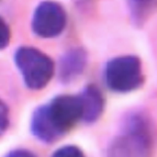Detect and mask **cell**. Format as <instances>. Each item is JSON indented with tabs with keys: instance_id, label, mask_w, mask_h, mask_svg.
Here are the masks:
<instances>
[{
	"instance_id": "3",
	"label": "cell",
	"mask_w": 157,
	"mask_h": 157,
	"mask_svg": "<svg viewBox=\"0 0 157 157\" xmlns=\"http://www.w3.org/2000/svg\"><path fill=\"white\" fill-rule=\"evenodd\" d=\"M26 88L31 90L44 89L55 74V64L50 56L32 46H20L13 55Z\"/></svg>"
},
{
	"instance_id": "7",
	"label": "cell",
	"mask_w": 157,
	"mask_h": 157,
	"mask_svg": "<svg viewBox=\"0 0 157 157\" xmlns=\"http://www.w3.org/2000/svg\"><path fill=\"white\" fill-rule=\"evenodd\" d=\"M81 105V121L94 123L101 117L105 108V98L96 85H87L78 94Z\"/></svg>"
},
{
	"instance_id": "6",
	"label": "cell",
	"mask_w": 157,
	"mask_h": 157,
	"mask_svg": "<svg viewBox=\"0 0 157 157\" xmlns=\"http://www.w3.org/2000/svg\"><path fill=\"white\" fill-rule=\"evenodd\" d=\"M88 54L80 46L71 47L60 56L58 63V77L63 84H71L85 71Z\"/></svg>"
},
{
	"instance_id": "1",
	"label": "cell",
	"mask_w": 157,
	"mask_h": 157,
	"mask_svg": "<svg viewBox=\"0 0 157 157\" xmlns=\"http://www.w3.org/2000/svg\"><path fill=\"white\" fill-rule=\"evenodd\" d=\"M81 121V105L77 94H59L37 107L30 121V130L40 142L52 144L71 132Z\"/></svg>"
},
{
	"instance_id": "11",
	"label": "cell",
	"mask_w": 157,
	"mask_h": 157,
	"mask_svg": "<svg viewBox=\"0 0 157 157\" xmlns=\"http://www.w3.org/2000/svg\"><path fill=\"white\" fill-rule=\"evenodd\" d=\"M10 124V113L9 108L2 100H0V136L2 135Z\"/></svg>"
},
{
	"instance_id": "2",
	"label": "cell",
	"mask_w": 157,
	"mask_h": 157,
	"mask_svg": "<svg viewBox=\"0 0 157 157\" xmlns=\"http://www.w3.org/2000/svg\"><path fill=\"white\" fill-rule=\"evenodd\" d=\"M153 140L148 120L140 113L131 114L123 130L111 141L107 157H152Z\"/></svg>"
},
{
	"instance_id": "8",
	"label": "cell",
	"mask_w": 157,
	"mask_h": 157,
	"mask_svg": "<svg viewBox=\"0 0 157 157\" xmlns=\"http://www.w3.org/2000/svg\"><path fill=\"white\" fill-rule=\"evenodd\" d=\"M132 22L135 26H143L155 8L156 0H126Z\"/></svg>"
},
{
	"instance_id": "10",
	"label": "cell",
	"mask_w": 157,
	"mask_h": 157,
	"mask_svg": "<svg viewBox=\"0 0 157 157\" xmlns=\"http://www.w3.org/2000/svg\"><path fill=\"white\" fill-rule=\"evenodd\" d=\"M10 26L2 17H0V50H3L8 46L9 43H10Z\"/></svg>"
},
{
	"instance_id": "4",
	"label": "cell",
	"mask_w": 157,
	"mask_h": 157,
	"mask_svg": "<svg viewBox=\"0 0 157 157\" xmlns=\"http://www.w3.org/2000/svg\"><path fill=\"white\" fill-rule=\"evenodd\" d=\"M105 82L110 90L126 94L136 90L144 82L142 62L135 55H122L108 60L105 67Z\"/></svg>"
},
{
	"instance_id": "9",
	"label": "cell",
	"mask_w": 157,
	"mask_h": 157,
	"mask_svg": "<svg viewBox=\"0 0 157 157\" xmlns=\"http://www.w3.org/2000/svg\"><path fill=\"white\" fill-rule=\"evenodd\" d=\"M51 157H86L84 152L75 145H65L53 153Z\"/></svg>"
},
{
	"instance_id": "5",
	"label": "cell",
	"mask_w": 157,
	"mask_h": 157,
	"mask_svg": "<svg viewBox=\"0 0 157 157\" xmlns=\"http://www.w3.org/2000/svg\"><path fill=\"white\" fill-rule=\"evenodd\" d=\"M67 24V13L56 1H42L33 12L31 29L36 36L53 39L63 33Z\"/></svg>"
},
{
	"instance_id": "12",
	"label": "cell",
	"mask_w": 157,
	"mask_h": 157,
	"mask_svg": "<svg viewBox=\"0 0 157 157\" xmlns=\"http://www.w3.org/2000/svg\"><path fill=\"white\" fill-rule=\"evenodd\" d=\"M3 157H36L32 152L28 151V149L23 148H17L10 151L8 154H6Z\"/></svg>"
}]
</instances>
